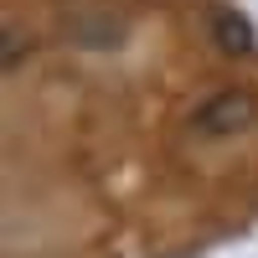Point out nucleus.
<instances>
[{"label": "nucleus", "mask_w": 258, "mask_h": 258, "mask_svg": "<svg viewBox=\"0 0 258 258\" xmlns=\"http://www.w3.org/2000/svg\"><path fill=\"white\" fill-rule=\"evenodd\" d=\"M258 119V98L253 93H217L197 109V135H232Z\"/></svg>", "instance_id": "1"}, {"label": "nucleus", "mask_w": 258, "mask_h": 258, "mask_svg": "<svg viewBox=\"0 0 258 258\" xmlns=\"http://www.w3.org/2000/svg\"><path fill=\"white\" fill-rule=\"evenodd\" d=\"M217 47L248 57V52H253V26H248L243 16H227V11H222V16H217Z\"/></svg>", "instance_id": "2"}]
</instances>
